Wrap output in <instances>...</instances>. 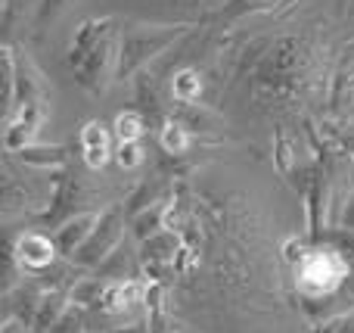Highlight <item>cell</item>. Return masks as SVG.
I'll list each match as a JSON object with an SVG mask.
<instances>
[{
	"instance_id": "20",
	"label": "cell",
	"mask_w": 354,
	"mask_h": 333,
	"mask_svg": "<svg viewBox=\"0 0 354 333\" xmlns=\"http://www.w3.org/2000/svg\"><path fill=\"white\" fill-rule=\"evenodd\" d=\"M16 84H19V66H16V50L3 47V103H6V116H12L16 109Z\"/></svg>"
},
{
	"instance_id": "22",
	"label": "cell",
	"mask_w": 354,
	"mask_h": 333,
	"mask_svg": "<svg viewBox=\"0 0 354 333\" xmlns=\"http://www.w3.org/2000/svg\"><path fill=\"white\" fill-rule=\"evenodd\" d=\"M162 187H165L162 181H153V184L147 181V184H143L140 190H137L134 197L128 199V206H124V209H128V215H137V212H143V209H149V206L162 203V199H159V190H162Z\"/></svg>"
},
{
	"instance_id": "15",
	"label": "cell",
	"mask_w": 354,
	"mask_h": 333,
	"mask_svg": "<svg viewBox=\"0 0 354 333\" xmlns=\"http://www.w3.org/2000/svg\"><path fill=\"white\" fill-rule=\"evenodd\" d=\"M174 255H177V237L171 231L165 234L153 237V240L143 243V262H153V265H174Z\"/></svg>"
},
{
	"instance_id": "3",
	"label": "cell",
	"mask_w": 354,
	"mask_h": 333,
	"mask_svg": "<svg viewBox=\"0 0 354 333\" xmlns=\"http://www.w3.org/2000/svg\"><path fill=\"white\" fill-rule=\"evenodd\" d=\"M122 243H124V215H122V209H106L103 215H100L93 234L87 237V243L75 253L72 265L84 268V271L87 268H100L118 246H122Z\"/></svg>"
},
{
	"instance_id": "10",
	"label": "cell",
	"mask_w": 354,
	"mask_h": 333,
	"mask_svg": "<svg viewBox=\"0 0 354 333\" xmlns=\"http://www.w3.org/2000/svg\"><path fill=\"white\" fill-rule=\"evenodd\" d=\"M81 153H84V162L87 168H103L109 162L112 153V137H109V128H106L100 118L87 122L81 128Z\"/></svg>"
},
{
	"instance_id": "12",
	"label": "cell",
	"mask_w": 354,
	"mask_h": 333,
	"mask_svg": "<svg viewBox=\"0 0 354 333\" xmlns=\"http://www.w3.org/2000/svg\"><path fill=\"white\" fill-rule=\"evenodd\" d=\"M165 218H168V203L162 199V203H156V206H149V209L131 215V234H134L140 243L153 240V237L165 234V228H168Z\"/></svg>"
},
{
	"instance_id": "21",
	"label": "cell",
	"mask_w": 354,
	"mask_h": 333,
	"mask_svg": "<svg viewBox=\"0 0 354 333\" xmlns=\"http://www.w3.org/2000/svg\"><path fill=\"white\" fill-rule=\"evenodd\" d=\"M87 330H91L87 327V312L68 303V309L62 312V318L53 324V330L50 333H87Z\"/></svg>"
},
{
	"instance_id": "28",
	"label": "cell",
	"mask_w": 354,
	"mask_h": 333,
	"mask_svg": "<svg viewBox=\"0 0 354 333\" xmlns=\"http://www.w3.org/2000/svg\"><path fill=\"white\" fill-rule=\"evenodd\" d=\"M342 228H351L354 231V193L345 199V209H342Z\"/></svg>"
},
{
	"instance_id": "6",
	"label": "cell",
	"mask_w": 354,
	"mask_h": 333,
	"mask_svg": "<svg viewBox=\"0 0 354 333\" xmlns=\"http://www.w3.org/2000/svg\"><path fill=\"white\" fill-rule=\"evenodd\" d=\"M44 116H47L44 100H25V103H19L16 112L10 116V122H6V134H3L6 150H10V153H19V150L31 147L37 128L44 125Z\"/></svg>"
},
{
	"instance_id": "11",
	"label": "cell",
	"mask_w": 354,
	"mask_h": 333,
	"mask_svg": "<svg viewBox=\"0 0 354 333\" xmlns=\"http://www.w3.org/2000/svg\"><path fill=\"white\" fill-rule=\"evenodd\" d=\"M93 274H97L100 280H106V284H118V280H137V255L128 249V243H122V246H118L115 253H112L109 259H106Z\"/></svg>"
},
{
	"instance_id": "17",
	"label": "cell",
	"mask_w": 354,
	"mask_h": 333,
	"mask_svg": "<svg viewBox=\"0 0 354 333\" xmlns=\"http://www.w3.org/2000/svg\"><path fill=\"white\" fill-rule=\"evenodd\" d=\"M159 143H162V150H165V153L180 156V153H187V150H189L193 137H189V128L183 122L168 118V122L162 125V131H159Z\"/></svg>"
},
{
	"instance_id": "16",
	"label": "cell",
	"mask_w": 354,
	"mask_h": 333,
	"mask_svg": "<svg viewBox=\"0 0 354 333\" xmlns=\"http://www.w3.org/2000/svg\"><path fill=\"white\" fill-rule=\"evenodd\" d=\"M171 93H174L177 103L193 106L196 100L202 97V75L196 72V69H180L171 81Z\"/></svg>"
},
{
	"instance_id": "2",
	"label": "cell",
	"mask_w": 354,
	"mask_h": 333,
	"mask_svg": "<svg viewBox=\"0 0 354 333\" xmlns=\"http://www.w3.org/2000/svg\"><path fill=\"white\" fill-rule=\"evenodd\" d=\"M183 28H128L122 35V50H118V69L115 78L124 81L128 75H134L147 60H153L156 53L168 47Z\"/></svg>"
},
{
	"instance_id": "9",
	"label": "cell",
	"mask_w": 354,
	"mask_h": 333,
	"mask_svg": "<svg viewBox=\"0 0 354 333\" xmlns=\"http://www.w3.org/2000/svg\"><path fill=\"white\" fill-rule=\"evenodd\" d=\"M147 290H149V284H143V280H118V284H109L100 312L103 315H124L137 303H147Z\"/></svg>"
},
{
	"instance_id": "27",
	"label": "cell",
	"mask_w": 354,
	"mask_h": 333,
	"mask_svg": "<svg viewBox=\"0 0 354 333\" xmlns=\"http://www.w3.org/2000/svg\"><path fill=\"white\" fill-rule=\"evenodd\" d=\"M0 333H31V327L25 321H19V318H6L3 327H0Z\"/></svg>"
},
{
	"instance_id": "19",
	"label": "cell",
	"mask_w": 354,
	"mask_h": 333,
	"mask_svg": "<svg viewBox=\"0 0 354 333\" xmlns=\"http://www.w3.org/2000/svg\"><path fill=\"white\" fill-rule=\"evenodd\" d=\"M112 131H115L118 143H140V137L147 134V122L140 112H118Z\"/></svg>"
},
{
	"instance_id": "29",
	"label": "cell",
	"mask_w": 354,
	"mask_h": 333,
	"mask_svg": "<svg viewBox=\"0 0 354 333\" xmlns=\"http://www.w3.org/2000/svg\"><path fill=\"white\" fill-rule=\"evenodd\" d=\"M174 333H180V330H174Z\"/></svg>"
},
{
	"instance_id": "5",
	"label": "cell",
	"mask_w": 354,
	"mask_h": 333,
	"mask_svg": "<svg viewBox=\"0 0 354 333\" xmlns=\"http://www.w3.org/2000/svg\"><path fill=\"white\" fill-rule=\"evenodd\" d=\"M12 253L19 259V268L28 274H37L41 278L47 268H56V259H59V249H56V240L41 231H25L16 243H12Z\"/></svg>"
},
{
	"instance_id": "26",
	"label": "cell",
	"mask_w": 354,
	"mask_h": 333,
	"mask_svg": "<svg viewBox=\"0 0 354 333\" xmlns=\"http://www.w3.org/2000/svg\"><path fill=\"white\" fill-rule=\"evenodd\" d=\"M62 3H66V0H41V6H37V25H44L47 19H53L56 12L62 10Z\"/></svg>"
},
{
	"instance_id": "24",
	"label": "cell",
	"mask_w": 354,
	"mask_h": 333,
	"mask_svg": "<svg viewBox=\"0 0 354 333\" xmlns=\"http://www.w3.org/2000/svg\"><path fill=\"white\" fill-rule=\"evenodd\" d=\"M277 165L283 174H292V153H289V143L283 137V131H277Z\"/></svg>"
},
{
	"instance_id": "8",
	"label": "cell",
	"mask_w": 354,
	"mask_h": 333,
	"mask_svg": "<svg viewBox=\"0 0 354 333\" xmlns=\"http://www.w3.org/2000/svg\"><path fill=\"white\" fill-rule=\"evenodd\" d=\"M115 28V19H87L75 28V37H72V50H68V66L81 69V62L91 56V50L103 41L109 31Z\"/></svg>"
},
{
	"instance_id": "1",
	"label": "cell",
	"mask_w": 354,
	"mask_h": 333,
	"mask_svg": "<svg viewBox=\"0 0 354 333\" xmlns=\"http://www.w3.org/2000/svg\"><path fill=\"white\" fill-rule=\"evenodd\" d=\"M345 280H348V259L333 246L305 249V255L295 265V287L308 299L333 296Z\"/></svg>"
},
{
	"instance_id": "4",
	"label": "cell",
	"mask_w": 354,
	"mask_h": 333,
	"mask_svg": "<svg viewBox=\"0 0 354 333\" xmlns=\"http://www.w3.org/2000/svg\"><path fill=\"white\" fill-rule=\"evenodd\" d=\"M118 50H122V44H118L115 28H112L109 35H106L103 41H100L97 47L91 50V56L81 62V69H78V84L87 87V91H103L106 81L115 78Z\"/></svg>"
},
{
	"instance_id": "7",
	"label": "cell",
	"mask_w": 354,
	"mask_h": 333,
	"mask_svg": "<svg viewBox=\"0 0 354 333\" xmlns=\"http://www.w3.org/2000/svg\"><path fill=\"white\" fill-rule=\"evenodd\" d=\"M97 222H100L97 212H84V215H72V218H66V222H62L59 228H56V234H53L59 255H66V259L72 262V259H75V253H78V249L87 243V237L93 234Z\"/></svg>"
},
{
	"instance_id": "23",
	"label": "cell",
	"mask_w": 354,
	"mask_h": 333,
	"mask_svg": "<svg viewBox=\"0 0 354 333\" xmlns=\"http://www.w3.org/2000/svg\"><path fill=\"white\" fill-rule=\"evenodd\" d=\"M143 147L140 143H118L115 147V162L124 168V172H131V168H140L143 165Z\"/></svg>"
},
{
	"instance_id": "14",
	"label": "cell",
	"mask_w": 354,
	"mask_h": 333,
	"mask_svg": "<svg viewBox=\"0 0 354 333\" xmlns=\"http://www.w3.org/2000/svg\"><path fill=\"white\" fill-rule=\"evenodd\" d=\"M66 309H68V293H59V290L44 293L41 309H37L35 324H31V333H50V330H53V324L59 321Z\"/></svg>"
},
{
	"instance_id": "13",
	"label": "cell",
	"mask_w": 354,
	"mask_h": 333,
	"mask_svg": "<svg viewBox=\"0 0 354 333\" xmlns=\"http://www.w3.org/2000/svg\"><path fill=\"white\" fill-rule=\"evenodd\" d=\"M106 280H100L97 274H91V278H78L72 284V290H68V303L78 305V309L91 312V309H100L103 305V296H106Z\"/></svg>"
},
{
	"instance_id": "25",
	"label": "cell",
	"mask_w": 354,
	"mask_h": 333,
	"mask_svg": "<svg viewBox=\"0 0 354 333\" xmlns=\"http://www.w3.org/2000/svg\"><path fill=\"white\" fill-rule=\"evenodd\" d=\"M320 333H354V312L351 315H339V318H333V321H326Z\"/></svg>"
},
{
	"instance_id": "18",
	"label": "cell",
	"mask_w": 354,
	"mask_h": 333,
	"mask_svg": "<svg viewBox=\"0 0 354 333\" xmlns=\"http://www.w3.org/2000/svg\"><path fill=\"white\" fill-rule=\"evenodd\" d=\"M19 159L31 168H59L66 162V150L62 147H25V150H19Z\"/></svg>"
}]
</instances>
